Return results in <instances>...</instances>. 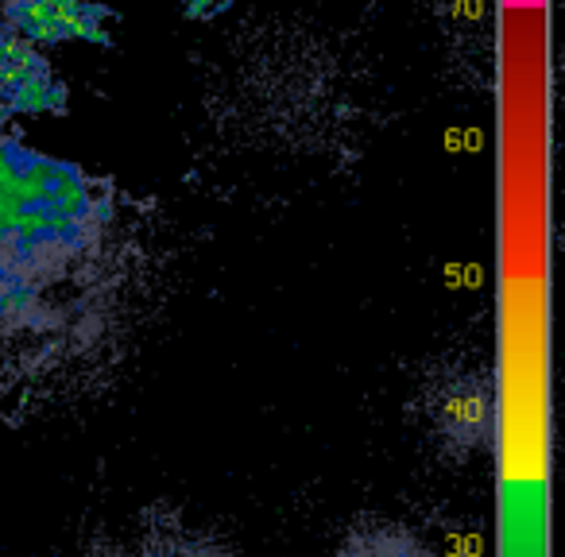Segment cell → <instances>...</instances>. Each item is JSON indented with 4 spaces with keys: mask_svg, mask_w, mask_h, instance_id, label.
<instances>
[{
    "mask_svg": "<svg viewBox=\"0 0 565 557\" xmlns=\"http://www.w3.org/2000/svg\"><path fill=\"white\" fill-rule=\"evenodd\" d=\"M330 557H438L418 534L399 523H369L338 542Z\"/></svg>",
    "mask_w": 565,
    "mask_h": 557,
    "instance_id": "2",
    "label": "cell"
},
{
    "mask_svg": "<svg viewBox=\"0 0 565 557\" xmlns=\"http://www.w3.org/2000/svg\"><path fill=\"white\" fill-rule=\"evenodd\" d=\"M113 557H233L217 538L194 526H148L132 534Z\"/></svg>",
    "mask_w": 565,
    "mask_h": 557,
    "instance_id": "1",
    "label": "cell"
}]
</instances>
